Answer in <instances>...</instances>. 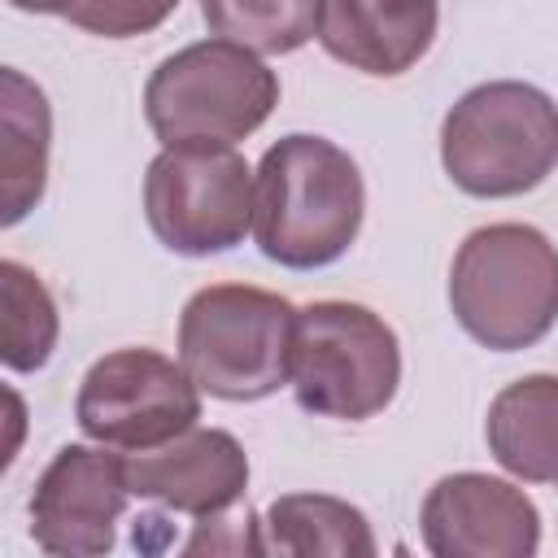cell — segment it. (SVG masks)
<instances>
[{
    "instance_id": "6",
    "label": "cell",
    "mask_w": 558,
    "mask_h": 558,
    "mask_svg": "<svg viewBox=\"0 0 558 558\" xmlns=\"http://www.w3.org/2000/svg\"><path fill=\"white\" fill-rule=\"evenodd\" d=\"M288 384L318 418H375L401 384L397 331L357 301H310L296 310Z\"/></svg>"
},
{
    "instance_id": "13",
    "label": "cell",
    "mask_w": 558,
    "mask_h": 558,
    "mask_svg": "<svg viewBox=\"0 0 558 558\" xmlns=\"http://www.w3.org/2000/svg\"><path fill=\"white\" fill-rule=\"evenodd\" d=\"M488 453L523 484L558 488V375H523L488 401Z\"/></svg>"
},
{
    "instance_id": "11",
    "label": "cell",
    "mask_w": 558,
    "mask_h": 558,
    "mask_svg": "<svg viewBox=\"0 0 558 558\" xmlns=\"http://www.w3.org/2000/svg\"><path fill=\"white\" fill-rule=\"evenodd\" d=\"M131 493L166 510L214 519L227 514L248 488V453L222 427H187L161 449L126 458Z\"/></svg>"
},
{
    "instance_id": "14",
    "label": "cell",
    "mask_w": 558,
    "mask_h": 558,
    "mask_svg": "<svg viewBox=\"0 0 558 558\" xmlns=\"http://www.w3.org/2000/svg\"><path fill=\"white\" fill-rule=\"evenodd\" d=\"M52 109L39 83L22 70H0V222H22L48 187Z\"/></svg>"
},
{
    "instance_id": "17",
    "label": "cell",
    "mask_w": 558,
    "mask_h": 558,
    "mask_svg": "<svg viewBox=\"0 0 558 558\" xmlns=\"http://www.w3.org/2000/svg\"><path fill=\"white\" fill-rule=\"evenodd\" d=\"M214 35L235 39L262 57L296 52L314 39L318 0H196Z\"/></svg>"
},
{
    "instance_id": "2",
    "label": "cell",
    "mask_w": 558,
    "mask_h": 558,
    "mask_svg": "<svg viewBox=\"0 0 558 558\" xmlns=\"http://www.w3.org/2000/svg\"><path fill=\"white\" fill-rule=\"evenodd\" d=\"M449 310L458 327L493 353L532 349L558 323L554 240L527 222L475 227L449 266Z\"/></svg>"
},
{
    "instance_id": "9",
    "label": "cell",
    "mask_w": 558,
    "mask_h": 558,
    "mask_svg": "<svg viewBox=\"0 0 558 558\" xmlns=\"http://www.w3.org/2000/svg\"><path fill=\"white\" fill-rule=\"evenodd\" d=\"M126 458L109 445H65L31 493V536L52 558H96L118 541L131 501Z\"/></svg>"
},
{
    "instance_id": "15",
    "label": "cell",
    "mask_w": 558,
    "mask_h": 558,
    "mask_svg": "<svg viewBox=\"0 0 558 558\" xmlns=\"http://www.w3.org/2000/svg\"><path fill=\"white\" fill-rule=\"evenodd\" d=\"M266 549L292 558H371L375 532L366 514L327 493H283L266 506Z\"/></svg>"
},
{
    "instance_id": "8",
    "label": "cell",
    "mask_w": 558,
    "mask_h": 558,
    "mask_svg": "<svg viewBox=\"0 0 558 558\" xmlns=\"http://www.w3.org/2000/svg\"><path fill=\"white\" fill-rule=\"evenodd\" d=\"M74 418L87 440L122 453H148L196 427L201 384L183 362L157 349H113L87 366Z\"/></svg>"
},
{
    "instance_id": "4",
    "label": "cell",
    "mask_w": 558,
    "mask_h": 558,
    "mask_svg": "<svg viewBox=\"0 0 558 558\" xmlns=\"http://www.w3.org/2000/svg\"><path fill=\"white\" fill-rule=\"evenodd\" d=\"M296 305L253 283H209L179 314V362L218 401H262L288 384Z\"/></svg>"
},
{
    "instance_id": "1",
    "label": "cell",
    "mask_w": 558,
    "mask_h": 558,
    "mask_svg": "<svg viewBox=\"0 0 558 558\" xmlns=\"http://www.w3.org/2000/svg\"><path fill=\"white\" fill-rule=\"evenodd\" d=\"M366 183L357 161L323 135H283L257 161L253 240L288 270H318L362 231Z\"/></svg>"
},
{
    "instance_id": "12",
    "label": "cell",
    "mask_w": 558,
    "mask_h": 558,
    "mask_svg": "<svg viewBox=\"0 0 558 558\" xmlns=\"http://www.w3.org/2000/svg\"><path fill=\"white\" fill-rule=\"evenodd\" d=\"M436 26V0H318L314 39L349 70L397 78L427 57Z\"/></svg>"
},
{
    "instance_id": "3",
    "label": "cell",
    "mask_w": 558,
    "mask_h": 558,
    "mask_svg": "<svg viewBox=\"0 0 558 558\" xmlns=\"http://www.w3.org/2000/svg\"><path fill=\"white\" fill-rule=\"evenodd\" d=\"M440 166L453 187L484 201L541 187L558 166V105L519 78L462 92L440 122Z\"/></svg>"
},
{
    "instance_id": "18",
    "label": "cell",
    "mask_w": 558,
    "mask_h": 558,
    "mask_svg": "<svg viewBox=\"0 0 558 558\" xmlns=\"http://www.w3.org/2000/svg\"><path fill=\"white\" fill-rule=\"evenodd\" d=\"M174 9L179 0H74L65 22L100 39H135L157 31Z\"/></svg>"
},
{
    "instance_id": "16",
    "label": "cell",
    "mask_w": 558,
    "mask_h": 558,
    "mask_svg": "<svg viewBox=\"0 0 558 558\" xmlns=\"http://www.w3.org/2000/svg\"><path fill=\"white\" fill-rule=\"evenodd\" d=\"M0 310H4V340H0L4 366L22 375L39 371L57 349L61 318L44 279L13 257L0 262Z\"/></svg>"
},
{
    "instance_id": "19",
    "label": "cell",
    "mask_w": 558,
    "mask_h": 558,
    "mask_svg": "<svg viewBox=\"0 0 558 558\" xmlns=\"http://www.w3.org/2000/svg\"><path fill=\"white\" fill-rule=\"evenodd\" d=\"M9 4L22 9V13H57V17H65L74 0H9Z\"/></svg>"
},
{
    "instance_id": "10",
    "label": "cell",
    "mask_w": 558,
    "mask_h": 558,
    "mask_svg": "<svg viewBox=\"0 0 558 558\" xmlns=\"http://www.w3.org/2000/svg\"><path fill=\"white\" fill-rule=\"evenodd\" d=\"M418 532L436 558H532L541 549V510L510 480L458 471L427 488Z\"/></svg>"
},
{
    "instance_id": "7",
    "label": "cell",
    "mask_w": 558,
    "mask_h": 558,
    "mask_svg": "<svg viewBox=\"0 0 558 558\" xmlns=\"http://www.w3.org/2000/svg\"><path fill=\"white\" fill-rule=\"evenodd\" d=\"M257 174L235 144H166L144 170V218L179 257H209L253 231Z\"/></svg>"
},
{
    "instance_id": "5",
    "label": "cell",
    "mask_w": 558,
    "mask_h": 558,
    "mask_svg": "<svg viewBox=\"0 0 558 558\" xmlns=\"http://www.w3.org/2000/svg\"><path fill=\"white\" fill-rule=\"evenodd\" d=\"M279 105V74L235 39H196L144 83V118L166 144L248 140Z\"/></svg>"
}]
</instances>
